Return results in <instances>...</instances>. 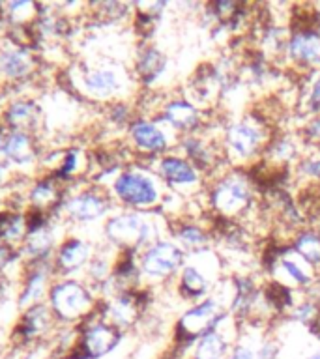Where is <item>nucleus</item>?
<instances>
[{
  "instance_id": "f257e3e1",
  "label": "nucleus",
  "mask_w": 320,
  "mask_h": 359,
  "mask_svg": "<svg viewBox=\"0 0 320 359\" xmlns=\"http://www.w3.org/2000/svg\"><path fill=\"white\" fill-rule=\"evenodd\" d=\"M255 182L244 168H225L208 185V208L223 221H234L255 206Z\"/></svg>"
},
{
  "instance_id": "f03ea898",
  "label": "nucleus",
  "mask_w": 320,
  "mask_h": 359,
  "mask_svg": "<svg viewBox=\"0 0 320 359\" xmlns=\"http://www.w3.org/2000/svg\"><path fill=\"white\" fill-rule=\"evenodd\" d=\"M269 140L272 137L266 133L264 122L257 116H244L225 126L219 142L227 161L236 163V167H240L241 163L264 157Z\"/></svg>"
},
{
  "instance_id": "7ed1b4c3",
  "label": "nucleus",
  "mask_w": 320,
  "mask_h": 359,
  "mask_svg": "<svg viewBox=\"0 0 320 359\" xmlns=\"http://www.w3.org/2000/svg\"><path fill=\"white\" fill-rule=\"evenodd\" d=\"M154 212H122L111 217L105 224L107 240L120 251H145L159 240V229L152 219Z\"/></svg>"
},
{
  "instance_id": "20e7f679",
  "label": "nucleus",
  "mask_w": 320,
  "mask_h": 359,
  "mask_svg": "<svg viewBox=\"0 0 320 359\" xmlns=\"http://www.w3.org/2000/svg\"><path fill=\"white\" fill-rule=\"evenodd\" d=\"M112 193L126 206L135 212H150L161 204L163 195L159 182L145 168H126L112 182Z\"/></svg>"
},
{
  "instance_id": "39448f33",
  "label": "nucleus",
  "mask_w": 320,
  "mask_h": 359,
  "mask_svg": "<svg viewBox=\"0 0 320 359\" xmlns=\"http://www.w3.org/2000/svg\"><path fill=\"white\" fill-rule=\"evenodd\" d=\"M187 262V252L174 240L159 238L148 245L145 251H140L139 266L142 277L154 283H165V280L178 277L182 268Z\"/></svg>"
},
{
  "instance_id": "423d86ee",
  "label": "nucleus",
  "mask_w": 320,
  "mask_h": 359,
  "mask_svg": "<svg viewBox=\"0 0 320 359\" xmlns=\"http://www.w3.org/2000/svg\"><path fill=\"white\" fill-rule=\"evenodd\" d=\"M124 331L118 330L107 320L88 322L86 327L81 331L79 341L75 342L69 359H100L112 352L120 344Z\"/></svg>"
},
{
  "instance_id": "0eeeda50",
  "label": "nucleus",
  "mask_w": 320,
  "mask_h": 359,
  "mask_svg": "<svg viewBox=\"0 0 320 359\" xmlns=\"http://www.w3.org/2000/svg\"><path fill=\"white\" fill-rule=\"evenodd\" d=\"M285 56L288 64H292L300 72H320V28H292L288 41H286Z\"/></svg>"
},
{
  "instance_id": "6e6552de",
  "label": "nucleus",
  "mask_w": 320,
  "mask_h": 359,
  "mask_svg": "<svg viewBox=\"0 0 320 359\" xmlns=\"http://www.w3.org/2000/svg\"><path fill=\"white\" fill-rule=\"evenodd\" d=\"M167 126H163L159 120L154 118H135L129 126V140L140 156L159 159L167 156L171 148Z\"/></svg>"
},
{
  "instance_id": "1a4fd4ad",
  "label": "nucleus",
  "mask_w": 320,
  "mask_h": 359,
  "mask_svg": "<svg viewBox=\"0 0 320 359\" xmlns=\"http://www.w3.org/2000/svg\"><path fill=\"white\" fill-rule=\"evenodd\" d=\"M159 122L185 137V135L201 131L204 126V116H202V109L196 107L195 101L185 100V97H171L161 103Z\"/></svg>"
},
{
  "instance_id": "9d476101",
  "label": "nucleus",
  "mask_w": 320,
  "mask_h": 359,
  "mask_svg": "<svg viewBox=\"0 0 320 359\" xmlns=\"http://www.w3.org/2000/svg\"><path fill=\"white\" fill-rule=\"evenodd\" d=\"M51 305L62 320H81L92 311L94 299L83 285L67 280L51 290Z\"/></svg>"
},
{
  "instance_id": "9b49d317",
  "label": "nucleus",
  "mask_w": 320,
  "mask_h": 359,
  "mask_svg": "<svg viewBox=\"0 0 320 359\" xmlns=\"http://www.w3.org/2000/svg\"><path fill=\"white\" fill-rule=\"evenodd\" d=\"M157 178L168 185V189L187 191L201 185V172L184 156L171 154L157 159Z\"/></svg>"
},
{
  "instance_id": "f8f14e48",
  "label": "nucleus",
  "mask_w": 320,
  "mask_h": 359,
  "mask_svg": "<svg viewBox=\"0 0 320 359\" xmlns=\"http://www.w3.org/2000/svg\"><path fill=\"white\" fill-rule=\"evenodd\" d=\"M178 283H176V290L178 296L184 302L199 303V299H206V296L212 290V279L206 273V269L195 262H185L182 271L178 273Z\"/></svg>"
},
{
  "instance_id": "ddd939ff",
  "label": "nucleus",
  "mask_w": 320,
  "mask_h": 359,
  "mask_svg": "<svg viewBox=\"0 0 320 359\" xmlns=\"http://www.w3.org/2000/svg\"><path fill=\"white\" fill-rule=\"evenodd\" d=\"M111 208V196L100 191H84L81 195L69 198L66 204L67 215L75 221H94L109 212Z\"/></svg>"
},
{
  "instance_id": "4468645a",
  "label": "nucleus",
  "mask_w": 320,
  "mask_h": 359,
  "mask_svg": "<svg viewBox=\"0 0 320 359\" xmlns=\"http://www.w3.org/2000/svg\"><path fill=\"white\" fill-rule=\"evenodd\" d=\"M173 236L174 241L185 252L202 255V252H206L210 249V245H212V234L202 224H199L196 221H191V219L180 221L173 229Z\"/></svg>"
},
{
  "instance_id": "2eb2a0df",
  "label": "nucleus",
  "mask_w": 320,
  "mask_h": 359,
  "mask_svg": "<svg viewBox=\"0 0 320 359\" xmlns=\"http://www.w3.org/2000/svg\"><path fill=\"white\" fill-rule=\"evenodd\" d=\"M84 88L95 97H112L122 90V73L114 67H95L92 72L84 73Z\"/></svg>"
},
{
  "instance_id": "dca6fc26",
  "label": "nucleus",
  "mask_w": 320,
  "mask_h": 359,
  "mask_svg": "<svg viewBox=\"0 0 320 359\" xmlns=\"http://www.w3.org/2000/svg\"><path fill=\"white\" fill-rule=\"evenodd\" d=\"M167 66V55L157 45H146V47L140 49L139 56H137L135 72H137V79H139L140 83L150 86L165 73Z\"/></svg>"
},
{
  "instance_id": "f3484780",
  "label": "nucleus",
  "mask_w": 320,
  "mask_h": 359,
  "mask_svg": "<svg viewBox=\"0 0 320 359\" xmlns=\"http://www.w3.org/2000/svg\"><path fill=\"white\" fill-rule=\"evenodd\" d=\"M307 264L303 262L302 258L298 257L296 252H292V249L288 247V252H281L277 257V262L274 266L275 269H279L281 273L285 275L286 280L291 283V286L294 288H302V290H307L309 286L314 285V275L309 271Z\"/></svg>"
},
{
  "instance_id": "a211bd4d",
  "label": "nucleus",
  "mask_w": 320,
  "mask_h": 359,
  "mask_svg": "<svg viewBox=\"0 0 320 359\" xmlns=\"http://www.w3.org/2000/svg\"><path fill=\"white\" fill-rule=\"evenodd\" d=\"M232 342L225 335L223 325L219 330H213L206 335H202L191 348L189 359H227Z\"/></svg>"
},
{
  "instance_id": "6ab92c4d",
  "label": "nucleus",
  "mask_w": 320,
  "mask_h": 359,
  "mask_svg": "<svg viewBox=\"0 0 320 359\" xmlns=\"http://www.w3.org/2000/svg\"><path fill=\"white\" fill-rule=\"evenodd\" d=\"M292 252H296L311 268H320V232L314 226H303L291 241Z\"/></svg>"
},
{
  "instance_id": "aec40b11",
  "label": "nucleus",
  "mask_w": 320,
  "mask_h": 359,
  "mask_svg": "<svg viewBox=\"0 0 320 359\" xmlns=\"http://www.w3.org/2000/svg\"><path fill=\"white\" fill-rule=\"evenodd\" d=\"M90 260V245L83 240H67L58 249L56 255V268L62 269V273H72L75 269L83 268Z\"/></svg>"
},
{
  "instance_id": "412c9836",
  "label": "nucleus",
  "mask_w": 320,
  "mask_h": 359,
  "mask_svg": "<svg viewBox=\"0 0 320 359\" xmlns=\"http://www.w3.org/2000/svg\"><path fill=\"white\" fill-rule=\"evenodd\" d=\"M51 325V313L45 311L41 305H36L25 314L22 318V324L19 327V333L22 335L25 341H30V339H36V337L44 335L45 331L49 330Z\"/></svg>"
},
{
  "instance_id": "4be33fe9",
  "label": "nucleus",
  "mask_w": 320,
  "mask_h": 359,
  "mask_svg": "<svg viewBox=\"0 0 320 359\" xmlns=\"http://www.w3.org/2000/svg\"><path fill=\"white\" fill-rule=\"evenodd\" d=\"M4 151L17 163L30 161L34 156L32 142H30V139H28L25 133L11 135L10 139H8V142H6Z\"/></svg>"
},
{
  "instance_id": "5701e85b",
  "label": "nucleus",
  "mask_w": 320,
  "mask_h": 359,
  "mask_svg": "<svg viewBox=\"0 0 320 359\" xmlns=\"http://www.w3.org/2000/svg\"><path fill=\"white\" fill-rule=\"evenodd\" d=\"M294 174L320 187V156H303L294 167Z\"/></svg>"
},
{
  "instance_id": "b1692460",
  "label": "nucleus",
  "mask_w": 320,
  "mask_h": 359,
  "mask_svg": "<svg viewBox=\"0 0 320 359\" xmlns=\"http://www.w3.org/2000/svg\"><path fill=\"white\" fill-rule=\"evenodd\" d=\"M303 111L309 116L320 114V72H314L307 84L305 95H303Z\"/></svg>"
},
{
  "instance_id": "393cba45",
  "label": "nucleus",
  "mask_w": 320,
  "mask_h": 359,
  "mask_svg": "<svg viewBox=\"0 0 320 359\" xmlns=\"http://www.w3.org/2000/svg\"><path fill=\"white\" fill-rule=\"evenodd\" d=\"M36 116H38V109L28 103H17V105L10 107L8 118L10 123L17 126V128H27L36 123Z\"/></svg>"
},
{
  "instance_id": "a878e982",
  "label": "nucleus",
  "mask_w": 320,
  "mask_h": 359,
  "mask_svg": "<svg viewBox=\"0 0 320 359\" xmlns=\"http://www.w3.org/2000/svg\"><path fill=\"white\" fill-rule=\"evenodd\" d=\"M2 67L10 77H21L28 72V56L22 50H11L6 53L2 58Z\"/></svg>"
},
{
  "instance_id": "bb28decb",
  "label": "nucleus",
  "mask_w": 320,
  "mask_h": 359,
  "mask_svg": "<svg viewBox=\"0 0 320 359\" xmlns=\"http://www.w3.org/2000/svg\"><path fill=\"white\" fill-rule=\"evenodd\" d=\"M302 140L305 144L320 148V114L309 116L302 128Z\"/></svg>"
},
{
  "instance_id": "cd10ccee",
  "label": "nucleus",
  "mask_w": 320,
  "mask_h": 359,
  "mask_svg": "<svg viewBox=\"0 0 320 359\" xmlns=\"http://www.w3.org/2000/svg\"><path fill=\"white\" fill-rule=\"evenodd\" d=\"M45 286V271H36V273L28 279L27 283V290H25V296H22V305L30 299L34 302H38L39 297H41V292H44Z\"/></svg>"
},
{
  "instance_id": "c85d7f7f",
  "label": "nucleus",
  "mask_w": 320,
  "mask_h": 359,
  "mask_svg": "<svg viewBox=\"0 0 320 359\" xmlns=\"http://www.w3.org/2000/svg\"><path fill=\"white\" fill-rule=\"evenodd\" d=\"M279 342L274 341V339H264V341L258 342L257 359H279Z\"/></svg>"
},
{
  "instance_id": "c756f323",
  "label": "nucleus",
  "mask_w": 320,
  "mask_h": 359,
  "mask_svg": "<svg viewBox=\"0 0 320 359\" xmlns=\"http://www.w3.org/2000/svg\"><path fill=\"white\" fill-rule=\"evenodd\" d=\"M227 359H257V348L249 342H234Z\"/></svg>"
},
{
  "instance_id": "7c9ffc66",
  "label": "nucleus",
  "mask_w": 320,
  "mask_h": 359,
  "mask_svg": "<svg viewBox=\"0 0 320 359\" xmlns=\"http://www.w3.org/2000/svg\"><path fill=\"white\" fill-rule=\"evenodd\" d=\"M8 255H10V252H8V249H6V245H2V243H0V266H2V264H4L8 258H10Z\"/></svg>"
},
{
  "instance_id": "2f4dec72",
  "label": "nucleus",
  "mask_w": 320,
  "mask_h": 359,
  "mask_svg": "<svg viewBox=\"0 0 320 359\" xmlns=\"http://www.w3.org/2000/svg\"><path fill=\"white\" fill-rule=\"evenodd\" d=\"M307 359H320V348H316L314 352L309 353V358Z\"/></svg>"
},
{
  "instance_id": "473e14b6",
  "label": "nucleus",
  "mask_w": 320,
  "mask_h": 359,
  "mask_svg": "<svg viewBox=\"0 0 320 359\" xmlns=\"http://www.w3.org/2000/svg\"><path fill=\"white\" fill-rule=\"evenodd\" d=\"M2 297H4V288H2V285H0V302H2Z\"/></svg>"
},
{
  "instance_id": "72a5a7b5",
  "label": "nucleus",
  "mask_w": 320,
  "mask_h": 359,
  "mask_svg": "<svg viewBox=\"0 0 320 359\" xmlns=\"http://www.w3.org/2000/svg\"><path fill=\"white\" fill-rule=\"evenodd\" d=\"M2 174H4V168H2V165H0V182H2Z\"/></svg>"
},
{
  "instance_id": "f704fd0d",
  "label": "nucleus",
  "mask_w": 320,
  "mask_h": 359,
  "mask_svg": "<svg viewBox=\"0 0 320 359\" xmlns=\"http://www.w3.org/2000/svg\"><path fill=\"white\" fill-rule=\"evenodd\" d=\"M316 230H319V232H320V213H319V226H316Z\"/></svg>"
}]
</instances>
